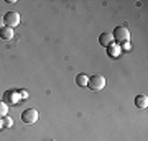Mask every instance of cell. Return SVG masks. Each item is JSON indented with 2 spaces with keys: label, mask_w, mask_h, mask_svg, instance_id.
<instances>
[{
  "label": "cell",
  "mask_w": 148,
  "mask_h": 141,
  "mask_svg": "<svg viewBox=\"0 0 148 141\" xmlns=\"http://www.w3.org/2000/svg\"><path fill=\"white\" fill-rule=\"evenodd\" d=\"M0 38H2V40H12V38H13V28L3 26V28L0 30Z\"/></svg>",
  "instance_id": "obj_8"
},
{
  "label": "cell",
  "mask_w": 148,
  "mask_h": 141,
  "mask_svg": "<svg viewBox=\"0 0 148 141\" xmlns=\"http://www.w3.org/2000/svg\"><path fill=\"white\" fill-rule=\"evenodd\" d=\"M3 102H5L7 105L8 104H18V95H16V92L13 89L7 90L5 94H3Z\"/></svg>",
  "instance_id": "obj_5"
},
{
  "label": "cell",
  "mask_w": 148,
  "mask_h": 141,
  "mask_svg": "<svg viewBox=\"0 0 148 141\" xmlns=\"http://www.w3.org/2000/svg\"><path fill=\"white\" fill-rule=\"evenodd\" d=\"M3 23H5V26H8V28H15V26L20 25V13L18 12H7L5 16H3Z\"/></svg>",
  "instance_id": "obj_3"
},
{
  "label": "cell",
  "mask_w": 148,
  "mask_h": 141,
  "mask_svg": "<svg viewBox=\"0 0 148 141\" xmlns=\"http://www.w3.org/2000/svg\"><path fill=\"white\" fill-rule=\"evenodd\" d=\"M112 41H114V38H112L110 33H102L101 36H99V43H101V46H104V48H109L112 44Z\"/></svg>",
  "instance_id": "obj_6"
},
{
  "label": "cell",
  "mask_w": 148,
  "mask_h": 141,
  "mask_svg": "<svg viewBox=\"0 0 148 141\" xmlns=\"http://www.w3.org/2000/svg\"><path fill=\"white\" fill-rule=\"evenodd\" d=\"M87 87H89L90 90H94V92H99V90H102L106 87V77L101 76V74H94V76L89 77V80H87Z\"/></svg>",
  "instance_id": "obj_1"
},
{
  "label": "cell",
  "mask_w": 148,
  "mask_h": 141,
  "mask_svg": "<svg viewBox=\"0 0 148 141\" xmlns=\"http://www.w3.org/2000/svg\"><path fill=\"white\" fill-rule=\"evenodd\" d=\"M135 105L138 108H147L148 107V97L147 95H137L135 97Z\"/></svg>",
  "instance_id": "obj_7"
},
{
  "label": "cell",
  "mask_w": 148,
  "mask_h": 141,
  "mask_svg": "<svg viewBox=\"0 0 148 141\" xmlns=\"http://www.w3.org/2000/svg\"><path fill=\"white\" fill-rule=\"evenodd\" d=\"M112 38L117 43H128V40H130V31H128L127 26H117L115 30H114V33H112Z\"/></svg>",
  "instance_id": "obj_2"
},
{
  "label": "cell",
  "mask_w": 148,
  "mask_h": 141,
  "mask_svg": "<svg viewBox=\"0 0 148 141\" xmlns=\"http://www.w3.org/2000/svg\"><path fill=\"white\" fill-rule=\"evenodd\" d=\"M7 113H8V105H7L3 100H0V118L7 116Z\"/></svg>",
  "instance_id": "obj_10"
},
{
  "label": "cell",
  "mask_w": 148,
  "mask_h": 141,
  "mask_svg": "<svg viewBox=\"0 0 148 141\" xmlns=\"http://www.w3.org/2000/svg\"><path fill=\"white\" fill-rule=\"evenodd\" d=\"M3 26H5V23H3V16H0V30H2Z\"/></svg>",
  "instance_id": "obj_12"
},
{
  "label": "cell",
  "mask_w": 148,
  "mask_h": 141,
  "mask_svg": "<svg viewBox=\"0 0 148 141\" xmlns=\"http://www.w3.org/2000/svg\"><path fill=\"white\" fill-rule=\"evenodd\" d=\"M3 128V121H2V118H0V130Z\"/></svg>",
  "instance_id": "obj_13"
},
{
  "label": "cell",
  "mask_w": 148,
  "mask_h": 141,
  "mask_svg": "<svg viewBox=\"0 0 148 141\" xmlns=\"http://www.w3.org/2000/svg\"><path fill=\"white\" fill-rule=\"evenodd\" d=\"M87 80H89V76H87V74H79V76H76V84L81 85V87H87Z\"/></svg>",
  "instance_id": "obj_9"
},
{
  "label": "cell",
  "mask_w": 148,
  "mask_h": 141,
  "mask_svg": "<svg viewBox=\"0 0 148 141\" xmlns=\"http://www.w3.org/2000/svg\"><path fill=\"white\" fill-rule=\"evenodd\" d=\"M2 121H3V128H12V126H13V121H12L10 116H3Z\"/></svg>",
  "instance_id": "obj_11"
},
{
  "label": "cell",
  "mask_w": 148,
  "mask_h": 141,
  "mask_svg": "<svg viewBox=\"0 0 148 141\" xmlns=\"http://www.w3.org/2000/svg\"><path fill=\"white\" fill-rule=\"evenodd\" d=\"M38 118H40V113H38L35 108H27L23 113H21V120L28 123V125H32V123H36Z\"/></svg>",
  "instance_id": "obj_4"
}]
</instances>
